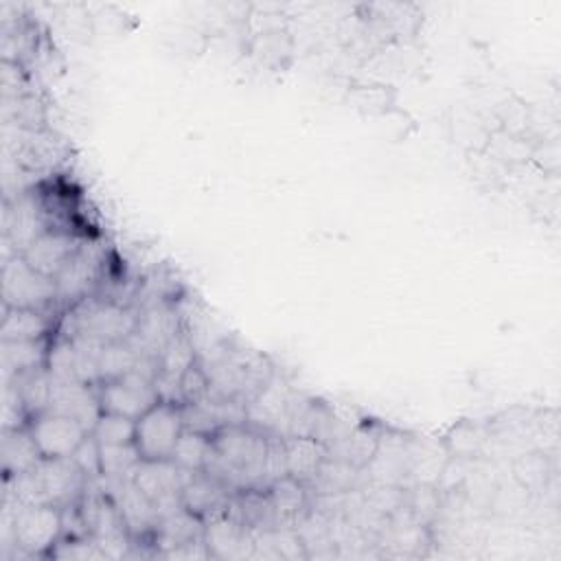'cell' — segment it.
<instances>
[{"instance_id": "obj_10", "label": "cell", "mask_w": 561, "mask_h": 561, "mask_svg": "<svg viewBox=\"0 0 561 561\" xmlns=\"http://www.w3.org/2000/svg\"><path fill=\"white\" fill-rule=\"evenodd\" d=\"M99 484L112 495L114 504L118 506V513L123 517V524L134 539V543L151 546L160 513L156 504L134 484L131 478L127 480H105L99 478Z\"/></svg>"}, {"instance_id": "obj_2", "label": "cell", "mask_w": 561, "mask_h": 561, "mask_svg": "<svg viewBox=\"0 0 561 561\" xmlns=\"http://www.w3.org/2000/svg\"><path fill=\"white\" fill-rule=\"evenodd\" d=\"M138 316L140 309L136 305L90 294L61 311L55 333L66 337H83L96 344L123 342L134 333Z\"/></svg>"}, {"instance_id": "obj_18", "label": "cell", "mask_w": 561, "mask_h": 561, "mask_svg": "<svg viewBox=\"0 0 561 561\" xmlns=\"http://www.w3.org/2000/svg\"><path fill=\"white\" fill-rule=\"evenodd\" d=\"M204 519L188 511L184 504L167 511L160 515L156 535H153V557H158L164 550L193 543V541H204Z\"/></svg>"}, {"instance_id": "obj_29", "label": "cell", "mask_w": 561, "mask_h": 561, "mask_svg": "<svg viewBox=\"0 0 561 561\" xmlns=\"http://www.w3.org/2000/svg\"><path fill=\"white\" fill-rule=\"evenodd\" d=\"M94 438L101 445H127L134 443L136 436V419L116 414V412H101L99 421L92 427Z\"/></svg>"}, {"instance_id": "obj_33", "label": "cell", "mask_w": 561, "mask_h": 561, "mask_svg": "<svg viewBox=\"0 0 561 561\" xmlns=\"http://www.w3.org/2000/svg\"><path fill=\"white\" fill-rule=\"evenodd\" d=\"M210 394V381L206 370L202 368L199 362H195L180 381V397H182V405L184 403H197L204 401Z\"/></svg>"}, {"instance_id": "obj_3", "label": "cell", "mask_w": 561, "mask_h": 561, "mask_svg": "<svg viewBox=\"0 0 561 561\" xmlns=\"http://www.w3.org/2000/svg\"><path fill=\"white\" fill-rule=\"evenodd\" d=\"M90 478L72 458H44L33 471L13 476L9 491L20 504H53L66 508L79 504Z\"/></svg>"}, {"instance_id": "obj_4", "label": "cell", "mask_w": 561, "mask_h": 561, "mask_svg": "<svg viewBox=\"0 0 561 561\" xmlns=\"http://www.w3.org/2000/svg\"><path fill=\"white\" fill-rule=\"evenodd\" d=\"M2 515L11 522V559L48 557L64 535L61 508L53 504H15L2 497Z\"/></svg>"}, {"instance_id": "obj_23", "label": "cell", "mask_w": 561, "mask_h": 561, "mask_svg": "<svg viewBox=\"0 0 561 561\" xmlns=\"http://www.w3.org/2000/svg\"><path fill=\"white\" fill-rule=\"evenodd\" d=\"M287 473L309 484L327 458V445L313 436H285Z\"/></svg>"}, {"instance_id": "obj_6", "label": "cell", "mask_w": 561, "mask_h": 561, "mask_svg": "<svg viewBox=\"0 0 561 561\" xmlns=\"http://www.w3.org/2000/svg\"><path fill=\"white\" fill-rule=\"evenodd\" d=\"M59 221L55 219L48 199L39 193L37 186L4 199L2 206V241L9 248L11 256L22 254L37 237L57 228Z\"/></svg>"}, {"instance_id": "obj_1", "label": "cell", "mask_w": 561, "mask_h": 561, "mask_svg": "<svg viewBox=\"0 0 561 561\" xmlns=\"http://www.w3.org/2000/svg\"><path fill=\"white\" fill-rule=\"evenodd\" d=\"M267 434L252 425H226L213 434V449L204 471L221 480L228 489H263V460Z\"/></svg>"}, {"instance_id": "obj_12", "label": "cell", "mask_w": 561, "mask_h": 561, "mask_svg": "<svg viewBox=\"0 0 561 561\" xmlns=\"http://www.w3.org/2000/svg\"><path fill=\"white\" fill-rule=\"evenodd\" d=\"M193 471H184L171 458L140 460L131 480L156 504L158 513H167L182 504L180 493Z\"/></svg>"}, {"instance_id": "obj_24", "label": "cell", "mask_w": 561, "mask_h": 561, "mask_svg": "<svg viewBox=\"0 0 561 561\" xmlns=\"http://www.w3.org/2000/svg\"><path fill=\"white\" fill-rule=\"evenodd\" d=\"M4 381H11L15 386V390L20 392V397L24 401V408H26L28 416H35V414L48 410L53 375L48 373L46 366L35 368V370H26V373L15 375V377L4 379Z\"/></svg>"}, {"instance_id": "obj_22", "label": "cell", "mask_w": 561, "mask_h": 561, "mask_svg": "<svg viewBox=\"0 0 561 561\" xmlns=\"http://www.w3.org/2000/svg\"><path fill=\"white\" fill-rule=\"evenodd\" d=\"M53 337L46 340H0L2 379L46 366Z\"/></svg>"}, {"instance_id": "obj_30", "label": "cell", "mask_w": 561, "mask_h": 561, "mask_svg": "<svg viewBox=\"0 0 561 561\" xmlns=\"http://www.w3.org/2000/svg\"><path fill=\"white\" fill-rule=\"evenodd\" d=\"M48 557L70 559V561H105L107 559L103 548L90 535L88 537H61Z\"/></svg>"}, {"instance_id": "obj_26", "label": "cell", "mask_w": 561, "mask_h": 561, "mask_svg": "<svg viewBox=\"0 0 561 561\" xmlns=\"http://www.w3.org/2000/svg\"><path fill=\"white\" fill-rule=\"evenodd\" d=\"M140 357H142V355L131 346L129 340L103 344V346H101V353H99V375H101V383L131 373V370L138 366Z\"/></svg>"}, {"instance_id": "obj_7", "label": "cell", "mask_w": 561, "mask_h": 561, "mask_svg": "<svg viewBox=\"0 0 561 561\" xmlns=\"http://www.w3.org/2000/svg\"><path fill=\"white\" fill-rule=\"evenodd\" d=\"M0 296H2V307L39 309V311H50L53 307H57L55 278L33 270L22 259V254H13L4 259Z\"/></svg>"}, {"instance_id": "obj_25", "label": "cell", "mask_w": 561, "mask_h": 561, "mask_svg": "<svg viewBox=\"0 0 561 561\" xmlns=\"http://www.w3.org/2000/svg\"><path fill=\"white\" fill-rule=\"evenodd\" d=\"M213 449V436L204 434V432H195L184 427V432L180 434L171 460L182 467L184 471H204L208 456Z\"/></svg>"}, {"instance_id": "obj_8", "label": "cell", "mask_w": 561, "mask_h": 561, "mask_svg": "<svg viewBox=\"0 0 561 561\" xmlns=\"http://www.w3.org/2000/svg\"><path fill=\"white\" fill-rule=\"evenodd\" d=\"M182 432V405L160 399L140 419H136L134 445L142 460H167L171 458Z\"/></svg>"}, {"instance_id": "obj_14", "label": "cell", "mask_w": 561, "mask_h": 561, "mask_svg": "<svg viewBox=\"0 0 561 561\" xmlns=\"http://www.w3.org/2000/svg\"><path fill=\"white\" fill-rule=\"evenodd\" d=\"M204 522V543L210 559H254V530L241 519L226 511Z\"/></svg>"}, {"instance_id": "obj_16", "label": "cell", "mask_w": 561, "mask_h": 561, "mask_svg": "<svg viewBox=\"0 0 561 561\" xmlns=\"http://www.w3.org/2000/svg\"><path fill=\"white\" fill-rule=\"evenodd\" d=\"M48 410L57 412V414H66V416L79 421L88 432H92L94 423L99 421V416L103 412L99 383L53 379Z\"/></svg>"}, {"instance_id": "obj_9", "label": "cell", "mask_w": 561, "mask_h": 561, "mask_svg": "<svg viewBox=\"0 0 561 561\" xmlns=\"http://www.w3.org/2000/svg\"><path fill=\"white\" fill-rule=\"evenodd\" d=\"M103 344L83 340V337H66L53 335L46 368L53 379L61 381H85L101 383L99 375V353Z\"/></svg>"}, {"instance_id": "obj_17", "label": "cell", "mask_w": 561, "mask_h": 561, "mask_svg": "<svg viewBox=\"0 0 561 561\" xmlns=\"http://www.w3.org/2000/svg\"><path fill=\"white\" fill-rule=\"evenodd\" d=\"M232 495L234 491L228 489L208 471H193L180 493V500L188 511H193L202 519H208L219 513H226Z\"/></svg>"}, {"instance_id": "obj_28", "label": "cell", "mask_w": 561, "mask_h": 561, "mask_svg": "<svg viewBox=\"0 0 561 561\" xmlns=\"http://www.w3.org/2000/svg\"><path fill=\"white\" fill-rule=\"evenodd\" d=\"M140 454L134 443L127 445H101V478L127 480L134 476Z\"/></svg>"}, {"instance_id": "obj_15", "label": "cell", "mask_w": 561, "mask_h": 561, "mask_svg": "<svg viewBox=\"0 0 561 561\" xmlns=\"http://www.w3.org/2000/svg\"><path fill=\"white\" fill-rule=\"evenodd\" d=\"M88 234L77 228L57 226L37 237L24 252L22 259L37 272L55 278L66 261L75 254V250L83 243Z\"/></svg>"}, {"instance_id": "obj_5", "label": "cell", "mask_w": 561, "mask_h": 561, "mask_svg": "<svg viewBox=\"0 0 561 561\" xmlns=\"http://www.w3.org/2000/svg\"><path fill=\"white\" fill-rule=\"evenodd\" d=\"M110 265L107 245L101 237H85L83 243L75 250V254L66 261V265L55 276L57 287V307L66 311L81 298L94 294L105 280Z\"/></svg>"}, {"instance_id": "obj_13", "label": "cell", "mask_w": 561, "mask_h": 561, "mask_svg": "<svg viewBox=\"0 0 561 561\" xmlns=\"http://www.w3.org/2000/svg\"><path fill=\"white\" fill-rule=\"evenodd\" d=\"M28 430L44 458H70L85 434H90L79 421L50 410L31 416Z\"/></svg>"}, {"instance_id": "obj_27", "label": "cell", "mask_w": 561, "mask_h": 561, "mask_svg": "<svg viewBox=\"0 0 561 561\" xmlns=\"http://www.w3.org/2000/svg\"><path fill=\"white\" fill-rule=\"evenodd\" d=\"M486 440H489V434L484 432L482 425H478V423H460V425H454L449 430V434L445 436L443 447H445L447 456L471 460V458L480 456V451L484 449Z\"/></svg>"}, {"instance_id": "obj_32", "label": "cell", "mask_w": 561, "mask_h": 561, "mask_svg": "<svg viewBox=\"0 0 561 561\" xmlns=\"http://www.w3.org/2000/svg\"><path fill=\"white\" fill-rule=\"evenodd\" d=\"M280 476H287L285 436L267 434V447H265V460H263V489Z\"/></svg>"}, {"instance_id": "obj_11", "label": "cell", "mask_w": 561, "mask_h": 561, "mask_svg": "<svg viewBox=\"0 0 561 561\" xmlns=\"http://www.w3.org/2000/svg\"><path fill=\"white\" fill-rule=\"evenodd\" d=\"M99 394L101 408L105 412H116L129 419H140L151 405L160 401L153 379L138 370L99 383Z\"/></svg>"}, {"instance_id": "obj_19", "label": "cell", "mask_w": 561, "mask_h": 561, "mask_svg": "<svg viewBox=\"0 0 561 561\" xmlns=\"http://www.w3.org/2000/svg\"><path fill=\"white\" fill-rule=\"evenodd\" d=\"M0 460H2L4 478L33 471L44 460V456L28 430V423L2 430Z\"/></svg>"}, {"instance_id": "obj_20", "label": "cell", "mask_w": 561, "mask_h": 561, "mask_svg": "<svg viewBox=\"0 0 561 561\" xmlns=\"http://www.w3.org/2000/svg\"><path fill=\"white\" fill-rule=\"evenodd\" d=\"M265 493L280 524H296L309 513L311 491L302 480L289 473L270 482L265 486Z\"/></svg>"}, {"instance_id": "obj_21", "label": "cell", "mask_w": 561, "mask_h": 561, "mask_svg": "<svg viewBox=\"0 0 561 561\" xmlns=\"http://www.w3.org/2000/svg\"><path fill=\"white\" fill-rule=\"evenodd\" d=\"M57 320L48 311L2 307L0 340H46L53 337Z\"/></svg>"}, {"instance_id": "obj_31", "label": "cell", "mask_w": 561, "mask_h": 561, "mask_svg": "<svg viewBox=\"0 0 561 561\" xmlns=\"http://www.w3.org/2000/svg\"><path fill=\"white\" fill-rule=\"evenodd\" d=\"M513 476L522 489H533L546 482L548 476V462L541 454H522L513 462Z\"/></svg>"}, {"instance_id": "obj_34", "label": "cell", "mask_w": 561, "mask_h": 561, "mask_svg": "<svg viewBox=\"0 0 561 561\" xmlns=\"http://www.w3.org/2000/svg\"><path fill=\"white\" fill-rule=\"evenodd\" d=\"M79 469L90 478L99 480L101 478V443L94 438V434H85V438L77 445V449L70 456Z\"/></svg>"}]
</instances>
